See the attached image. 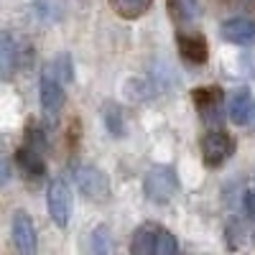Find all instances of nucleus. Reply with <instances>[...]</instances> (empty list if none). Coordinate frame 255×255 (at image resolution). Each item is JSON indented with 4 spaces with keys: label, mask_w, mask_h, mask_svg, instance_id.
I'll return each instance as SVG.
<instances>
[{
    "label": "nucleus",
    "mask_w": 255,
    "mask_h": 255,
    "mask_svg": "<svg viewBox=\"0 0 255 255\" xmlns=\"http://www.w3.org/2000/svg\"><path fill=\"white\" fill-rule=\"evenodd\" d=\"M74 181L82 191L84 199L90 202H105L110 199V179L105 176V171H100L92 163H82L74 168Z\"/></svg>",
    "instance_id": "nucleus-3"
},
{
    "label": "nucleus",
    "mask_w": 255,
    "mask_h": 255,
    "mask_svg": "<svg viewBox=\"0 0 255 255\" xmlns=\"http://www.w3.org/2000/svg\"><path fill=\"white\" fill-rule=\"evenodd\" d=\"M18 49H20V46H15L13 36L5 31V33H3V44H0V59H3V77H10V74H13L15 59L20 56Z\"/></svg>",
    "instance_id": "nucleus-16"
},
{
    "label": "nucleus",
    "mask_w": 255,
    "mask_h": 255,
    "mask_svg": "<svg viewBox=\"0 0 255 255\" xmlns=\"http://www.w3.org/2000/svg\"><path fill=\"white\" fill-rule=\"evenodd\" d=\"M102 120H105V128L113 138H123L128 135V120H125V110L115 102H105L102 105Z\"/></svg>",
    "instance_id": "nucleus-14"
},
{
    "label": "nucleus",
    "mask_w": 255,
    "mask_h": 255,
    "mask_svg": "<svg viewBox=\"0 0 255 255\" xmlns=\"http://www.w3.org/2000/svg\"><path fill=\"white\" fill-rule=\"evenodd\" d=\"M10 238H13V245L20 255H36L38 238H36V227H33V220L28 217V212H23V209L13 212Z\"/></svg>",
    "instance_id": "nucleus-6"
},
{
    "label": "nucleus",
    "mask_w": 255,
    "mask_h": 255,
    "mask_svg": "<svg viewBox=\"0 0 255 255\" xmlns=\"http://www.w3.org/2000/svg\"><path fill=\"white\" fill-rule=\"evenodd\" d=\"M179 189V176L171 166H153L143 179V194L153 204H166Z\"/></svg>",
    "instance_id": "nucleus-2"
},
{
    "label": "nucleus",
    "mask_w": 255,
    "mask_h": 255,
    "mask_svg": "<svg viewBox=\"0 0 255 255\" xmlns=\"http://www.w3.org/2000/svg\"><path fill=\"white\" fill-rule=\"evenodd\" d=\"M151 3L153 0H110L113 10L125 20H135V18L145 15L148 8H151Z\"/></svg>",
    "instance_id": "nucleus-15"
},
{
    "label": "nucleus",
    "mask_w": 255,
    "mask_h": 255,
    "mask_svg": "<svg viewBox=\"0 0 255 255\" xmlns=\"http://www.w3.org/2000/svg\"><path fill=\"white\" fill-rule=\"evenodd\" d=\"M179 250L176 238L161 225L145 222L135 230L133 243H130V253L133 255H174Z\"/></svg>",
    "instance_id": "nucleus-1"
},
{
    "label": "nucleus",
    "mask_w": 255,
    "mask_h": 255,
    "mask_svg": "<svg viewBox=\"0 0 255 255\" xmlns=\"http://www.w3.org/2000/svg\"><path fill=\"white\" fill-rule=\"evenodd\" d=\"M26 145L33 148V151H38V153H46V135H44V130H38L33 123L26 130Z\"/></svg>",
    "instance_id": "nucleus-18"
},
{
    "label": "nucleus",
    "mask_w": 255,
    "mask_h": 255,
    "mask_svg": "<svg viewBox=\"0 0 255 255\" xmlns=\"http://www.w3.org/2000/svg\"><path fill=\"white\" fill-rule=\"evenodd\" d=\"M61 79L56 77L54 67H44L41 69V79H38V102L41 110L49 120H54L59 115V110L64 108V87Z\"/></svg>",
    "instance_id": "nucleus-4"
},
{
    "label": "nucleus",
    "mask_w": 255,
    "mask_h": 255,
    "mask_svg": "<svg viewBox=\"0 0 255 255\" xmlns=\"http://www.w3.org/2000/svg\"><path fill=\"white\" fill-rule=\"evenodd\" d=\"M248 125H253V128H255V108H253V115H250V123H248Z\"/></svg>",
    "instance_id": "nucleus-21"
},
{
    "label": "nucleus",
    "mask_w": 255,
    "mask_h": 255,
    "mask_svg": "<svg viewBox=\"0 0 255 255\" xmlns=\"http://www.w3.org/2000/svg\"><path fill=\"white\" fill-rule=\"evenodd\" d=\"M243 209L250 220H255V189H248L243 194Z\"/></svg>",
    "instance_id": "nucleus-20"
},
{
    "label": "nucleus",
    "mask_w": 255,
    "mask_h": 255,
    "mask_svg": "<svg viewBox=\"0 0 255 255\" xmlns=\"http://www.w3.org/2000/svg\"><path fill=\"white\" fill-rule=\"evenodd\" d=\"M54 72H56V77L61 79V82H72V56L69 54H59L56 56V61H54Z\"/></svg>",
    "instance_id": "nucleus-19"
},
{
    "label": "nucleus",
    "mask_w": 255,
    "mask_h": 255,
    "mask_svg": "<svg viewBox=\"0 0 255 255\" xmlns=\"http://www.w3.org/2000/svg\"><path fill=\"white\" fill-rule=\"evenodd\" d=\"M220 36L235 46H253L255 44V20L253 18H230L220 26Z\"/></svg>",
    "instance_id": "nucleus-8"
},
{
    "label": "nucleus",
    "mask_w": 255,
    "mask_h": 255,
    "mask_svg": "<svg viewBox=\"0 0 255 255\" xmlns=\"http://www.w3.org/2000/svg\"><path fill=\"white\" fill-rule=\"evenodd\" d=\"M46 207L49 217L56 227H67L72 220V189L64 179H54L46 189Z\"/></svg>",
    "instance_id": "nucleus-5"
},
{
    "label": "nucleus",
    "mask_w": 255,
    "mask_h": 255,
    "mask_svg": "<svg viewBox=\"0 0 255 255\" xmlns=\"http://www.w3.org/2000/svg\"><path fill=\"white\" fill-rule=\"evenodd\" d=\"M176 44H179V51L186 61L191 64H204L209 51H207V41L202 33H191V31H179L176 36Z\"/></svg>",
    "instance_id": "nucleus-10"
},
{
    "label": "nucleus",
    "mask_w": 255,
    "mask_h": 255,
    "mask_svg": "<svg viewBox=\"0 0 255 255\" xmlns=\"http://www.w3.org/2000/svg\"><path fill=\"white\" fill-rule=\"evenodd\" d=\"M90 250L92 253H110L113 250V240H110V230L100 225L92 230V238H90Z\"/></svg>",
    "instance_id": "nucleus-17"
},
{
    "label": "nucleus",
    "mask_w": 255,
    "mask_h": 255,
    "mask_svg": "<svg viewBox=\"0 0 255 255\" xmlns=\"http://www.w3.org/2000/svg\"><path fill=\"white\" fill-rule=\"evenodd\" d=\"M232 151H235V143H232V138L222 130H209L202 138V161L209 168L222 166L232 156Z\"/></svg>",
    "instance_id": "nucleus-7"
},
{
    "label": "nucleus",
    "mask_w": 255,
    "mask_h": 255,
    "mask_svg": "<svg viewBox=\"0 0 255 255\" xmlns=\"http://www.w3.org/2000/svg\"><path fill=\"white\" fill-rule=\"evenodd\" d=\"M253 108H255V100H253L250 90H238L230 97V120L235 125H248Z\"/></svg>",
    "instance_id": "nucleus-13"
},
{
    "label": "nucleus",
    "mask_w": 255,
    "mask_h": 255,
    "mask_svg": "<svg viewBox=\"0 0 255 255\" xmlns=\"http://www.w3.org/2000/svg\"><path fill=\"white\" fill-rule=\"evenodd\" d=\"M168 10H171L174 23L181 26V28L194 26L202 15V8H199L197 0H168Z\"/></svg>",
    "instance_id": "nucleus-12"
},
{
    "label": "nucleus",
    "mask_w": 255,
    "mask_h": 255,
    "mask_svg": "<svg viewBox=\"0 0 255 255\" xmlns=\"http://www.w3.org/2000/svg\"><path fill=\"white\" fill-rule=\"evenodd\" d=\"M197 110L207 123H220L222 120V90L209 87V90H194Z\"/></svg>",
    "instance_id": "nucleus-11"
},
{
    "label": "nucleus",
    "mask_w": 255,
    "mask_h": 255,
    "mask_svg": "<svg viewBox=\"0 0 255 255\" xmlns=\"http://www.w3.org/2000/svg\"><path fill=\"white\" fill-rule=\"evenodd\" d=\"M15 163H18V171L23 174L28 181H41L46 176V163H44V153L33 151V148L23 145L15 151Z\"/></svg>",
    "instance_id": "nucleus-9"
}]
</instances>
